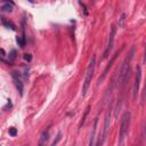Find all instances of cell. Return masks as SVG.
<instances>
[{
  "label": "cell",
  "mask_w": 146,
  "mask_h": 146,
  "mask_svg": "<svg viewBox=\"0 0 146 146\" xmlns=\"http://www.w3.org/2000/svg\"><path fill=\"white\" fill-rule=\"evenodd\" d=\"M135 47L131 48L130 52L128 54V56H125L122 65H121V68H120V74H119V83L121 86H124L125 84V81L129 79V72H130V63H131V59L133 58V55H135Z\"/></svg>",
  "instance_id": "obj_1"
},
{
  "label": "cell",
  "mask_w": 146,
  "mask_h": 146,
  "mask_svg": "<svg viewBox=\"0 0 146 146\" xmlns=\"http://www.w3.org/2000/svg\"><path fill=\"white\" fill-rule=\"evenodd\" d=\"M130 117H131L130 112H124L123 115H122L121 125H120V132H119V145L120 146L123 145V143L125 140V137L128 135L129 125H130Z\"/></svg>",
  "instance_id": "obj_2"
},
{
  "label": "cell",
  "mask_w": 146,
  "mask_h": 146,
  "mask_svg": "<svg viewBox=\"0 0 146 146\" xmlns=\"http://www.w3.org/2000/svg\"><path fill=\"white\" fill-rule=\"evenodd\" d=\"M95 65H96V56L94 55L91 57L89 65L87 67V71H86V78H84V82L82 86V96H86V94L89 89V86H90V82H91V79H92V75L95 72Z\"/></svg>",
  "instance_id": "obj_3"
},
{
  "label": "cell",
  "mask_w": 146,
  "mask_h": 146,
  "mask_svg": "<svg viewBox=\"0 0 146 146\" xmlns=\"http://www.w3.org/2000/svg\"><path fill=\"white\" fill-rule=\"evenodd\" d=\"M115 34H116V27L115 25H112L111 27V33H110V38H108V42H107V46H106V49L104 51V55H103V58H107L112 51V48H113V44H114V39H115Z\"/></svg>",
  "instance_id": "obj_4"
},
{
  "label": "cell",
  "mask_w": 146,
  "mask_h": 146,
  "mask_svg": "<svg viewBox=\"0 0 146 146\" xmlns=\"http://www.w3.org/2000/svg\"><path fill=\"white\" fill-rule=\"evenodd\" d=\"M140 80H141V68H140V66H137L136 67V75H135L133 88H132V97H133V99L137 98V95H138V91H139Z\"/></svg>",
  "instance_id": "obj_5"
},
{
  "label": "cell",
  "mask_w": 146,
  "mask_h": 146,
  "mask_svg": "<svg viewBox=\"0 0 146 146\" xmlns=\"http://www.w3.org/2000/svg\"><path fill=\"white\" fill-rule=\"evenodd\" d=\"M122 50H123V47H122V48H121L120 50H117V51H116V52H115V54L113 55V57L111 58V60L108 62V64H107V65H106V67L104 68V71H103V74H102V75L99 76V79L97 80V86H99V83H102V82H103V80L105 79V76H106V74H107V72H108V70H110V68L112 67V65H113V63H114V60L116 59V57H117V55H119V54H120V52H121Z\"/></svg>",
  "instance_id": "obj_6"
},
{
  "label": "cell",
  "mask_w": 146,
  "mask_h": 146,
  "mask_svg": "<svg viewBox=\"0 0 146 146\" xmlns=\"http://www.w3.org/2000/svg\"><path fill=\"white\" fill-rule=\"evenodd\" d=\"M11 76H13V81H14V84H15V87H16L17 91L19 92V95H21V96H23L24 84H23V82H22V80H21L19 74H18L17 72H13V73H11Z\"/></svg>",
  "instance_id": "obj_7"
},
{
  "label": "cell",
  "mask_w": 146,
  "mask_h": 146,
  "mask_svg": "<svg viewBox=\"0 0 146 146\" xmlns=\"http://www.w3.org/2000/svg\"><path fill=\"white\" fill-rule=\"evenodd\" d=\"M110 121H111V108H108L107 113H106V116H105V122H104V128H103V131H102V139L105 141L106 137H107V133H108V128H110Z\"/></svg>",
  "instance_id": "obj_8"
},
{
  "label": "cell",
  "mask_w": 146,
  "mask_h": 146,
  "mask_svg": "<svg viewBox=\"0 0 146 146\" xmlns=\"http://www.w3.org/2000/svg\"><path fill=\"white\" fill-rule=\"evenodd\" d=\"M97 123H98V119H95L94 122V127L91 130V135H90V140H89V146H95V133H96V128H97Z\"/></svg>",
  "instance_id": "obj_9"
},
{
  "label": "cell",
  "mask_w": 146,
  "mask_h": 146,
  "mask_svg": "<svg viewBox=\"0 0 146 146\" xmlns=\"http://www.w3.org/2000/svg\"><path fill=\"white\" fill-rule=\"evenodd\" d=\"M48 137H49V130H44L41 136H40V140H39V145L38 146H46V143L48 140Z\"/></svg>",
  "instance_id": "obj_10"
},
{
  "label": "cell",
  "mask_w": 146,
  "mask_h": 146,
  "mask_svg": "<svg viewBox=\"0 0 146 146\" xmlns=\"http://www.w3.org/2000/svg\"><path fill=\"white\" fill-rule=\"evenodd\" d=\"M13 9H14V2H11V1H6L1 6V10L5 13H11Z\"/></svg>",
  "instance_id": "obj_11"
},
{
  "label": "cell",
  "mask_w": 146,
  "mask_h": 146,
  "mask_svg": "<svg viewBox=\"0 0 146 146\" xmlns=\"http://www.w3.org/2000/svg\"><path fill=\"white\" fill-rule=\"evenodd\" d=\"M1 22H2V24L7 27V29H10V30H15V25L10 22V21H8L7 18H5V17H2L1 18Z\"/></svg>",
  "instance_id": "obj_12"
},
{
  "label": "cell",
  "mask_w": 146,
  "mask_h": 146,
  "mask_svg": "<svg viewBox=\"0 0 146 146\" xmlns=\"http://www.w3.org/2000/svg\"><path fill=\"white\" fill-rule=\"evenodd\" d=\"M16 41H17V43H18V46H19L21 48H24V47H25V39H23V38H21V36H17V38H16Z\"/></svg>",
  "instance_id": "obj_13"
},
{
  "label": "cell",
  "mask_w": 146,
  "mask_h": 146,
  "mask_svg": "<svg viewBox=\"0 0 146 146\" xmlns=\"http://www.w3.org/2000/svg\"><path fill=\"white\" fill-rule=\"evenodd\" d=\"M60 138H62V133H60V132H58V133H57V136H56V138H55V140L51 143V145H50V146H57V144H58V141L60 140Z\"/></svg>",
  "instance_id": "obj_14"
},
{
  "label": "cell",
  "mask_w": 146,
  "mask_h": 146,
  "mask_svg": "<svg viewBox=\"0 0 146 146\" xmlns=\"http://www.w3.org/2000/svg\"><path fill=\"white\" fill-rule=\"evenodd\" d=\"M9 135H10L11 137H15V136L17 135V129H16V128H14V127L9 128Z\"/></svg>",
  "instance_id": "obj_15"
},
{
  "label": "cell",
  "mask_w": 146,
  "mask_h": 146,
  "mask_svg": "<svg viewBox=\"0 0 146 146\" xmlns=\"http://www.w3.org/2000/svg\"><path fill=\"white\" fill-rule=\"evenodd\" d=\"M124 21H125V15H124V14H122V16H121V18H120V23H119V26L123 27V25H124Z\"/></svg>",
  "instance_id": "obj_16"
},
{
  "label": "cell",
  "mask_w": 146,
  "mask_h": 146,
  "mask_svg": "<svg viewBox=\"0 0 146 146\" xmlns=\"http://www.w3.org/2000/svg\"><path fill=\"white\" fill-rule=\"evenodd\" d=\"M15 58H16V50L13 49V50L10 51V54H9V59H10V60H14Z\"/></svg>",
  "instance_id": "obj_17"
},
{
  "label": "cell",
  "mask_w": 146,
  "mask_h": 146,
  "mask_svg": "<svg viewBox=\"0 0 146 146\" xmlns=\"http://www.w3.org/2000/svg\"><path fill=\"white\" fill-rule=\"evenodd\" d=\"M23 58H24L25 60H29V62H30V60L32 59V56H31L30 54H24V56H23Z\"/></svg>",
  "instance_id": "obj_18"
}]
</instances>
